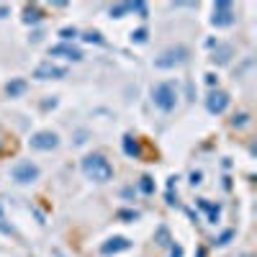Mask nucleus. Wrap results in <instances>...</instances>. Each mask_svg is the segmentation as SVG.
I'll use <instances>...</instances> for the list:
<instances>
[{
    "mask_svg": "<svg viewBox=\"0 0 257 257\" xmlns=\"http://www.w3.org/2000/svg\"><path fill=\"white\" fill-rule=\"evenodd\" d=\"M82 173L93 183H108L113 178V165L105 160V155L93 152V155H88L82 160Z\"/></svg>",
    "mask_w": 257,
    "mask_h": 257,
    "instance_id": "1",
    "label": "nucleus"
},
{
    "mask_svg": "<svg viewBox=\"0 0 257 257\" xmlns=\"http://www.w3.org/2000/svg\"><path fill=\"white\" fill-rule=\"evenodd\" d=\"M49 54H52V57L72 59V62H80V59H82V52H80L77 47H72V44H57V47H52V49H49Z\"/></svg>",
    "mask_w": 257,
    "mask_h": 257,
    "instance_id": "9",
    "label": "nucleus"
},
{
    "mask_svg": "<svg viewBox=\"0 0 257 257\" xmlns=\"http://www.w3.org/2000/svg\"><path fill=\"white\" fill-rule=\"evenodd\" d=\"M247 118H249L247 113H239V116H237V118H234L231 123H234V126H244V123H247Z\"/></svg>",
    "mask_w": 257,
    "mask_h": 257,
    "instance_id": "21",
    "label": "nucleus"
},
{
    "mask_svg": "<svg viewBox=\"0 0 257 257\" xmlns=\"http://www.w3.org/2000/svg\"><path fill=\"white\" fill-rule=\"evenodd\" d=\"M152 103L162 113L175 111V105H178V85L175 82H157L152 88Z\"/></svg>",
    "mask_w": 257,
    "mask_h": 257,
    "instance_id": "2",
    "label": "nucleus"
},
{
    "mask_svg": "<svg viewBox=\"0 0 257 257\" xmlns=\"http://www.w3.org/2000/svg\"><path fill=\"white\" fill-rule=\"evenodd\" d=\"M82 39H85V41H90V44H100V41H103L98 31H88V34H85Z\"/></svg>",
    "mask_w": 257,
    "mask_h": 257,
    "instance_id": "19",
    "label": "nucleus"
},
{
    "mask_svg": "<svg viewBox=\"0 0 257 257\" xmlns=\"http://www.w3.org/2000/svg\"><path fill=\"white\" fill-rule=\"evenodd\" d=\"M213 62H219V64H226L229 59H231V47H226V44H219V49L213 52V57H211Z\"/></svg>",
    "mask_w": 257,
    "mask_h": 257,
    "instance_id": "13",
    "label": "nucleus"
},
{
    "mask_svg": "<svg viewBox=\"0 0 257 257\" xmlns=\"http://www.w3.org/2000/svg\"><path fill=\"white\" fill-rule=\"evenodd\" d=\"M170 257H183V247H180V244H175V247H173V252H170Z\"/></svg>",
    "mask_w": 257,
    "mask_h": 257,
    "instance_id": "22",
    "label": "nucleus"
},
{
    "mask_svg": "<svg viewBox=\"0 0 257 257\" xmlns=\"http://www.w3.org/2000/svg\"><path fill=\"white\" fill-rule=\"evenodd\" d=\"M26 80H21V77H16V80H11L8 85H6V95L8 98H18V95H24L26 93Z\"/></svg>",
    "mask_w": 257,
    "mask_h": 257,
    "instance_id": "12",
    "label": "nucleus"
},
{
    "mask_svg": "<svg viewBox=\"0 0 257 257\" xmlns=\"http://www.w3.org/2000/svg\"><path fill=\"white\" fill-rule=\"evenodd\" d=\"M132 3H121V6H111V18H123L126 13H132Z\"/></svg>",
    "mask_w": 257,
    "mask_h": 257,
    "instance_id": "14",
    "label": "nucleus"
},
{
    "mask_svg": "<svg viewBox=\"0 0 257 257\" xmlns=\"http://www.w3.org/2000/svg\"><path fill=\"white\" fill-rule=\"evenodd\" d=\"M244 257H249V254H244Z\"/></svg>",
    "mask_w": 257,
    "mask_h": 257,
    "instance_id": "25",
    "label": "nucleus"
},
{
    "mask_svg": "<svg viewBox=\"0 0 257 257\" xmlns=\"http://www.w3.org/2000/svg\"><path fill=\"white\" fill-rule=\"evenodd\" d=\"M139 188H142L144 193H152V190H155V183H152V178H149V175H144V178H142V183H139Z\"/></svg>",
    "mask_w": 257,
    "mask_h": 257,
    "instance_id": "17",
    "label": "nucleus"
},
{
    "mask_svg": "<svg viewBox=\"0 0 257 257\" xmlns=\"http://www.w3.org/2000/svg\"><path fill=\"white\" fill-rule=\"evenodd\" d=\"M128 247H132V242H128L126 237H113V239H108L100 247V252L103 254H118V252H126Z\"/></svg>",
    "mask_w": 257,
    "mask_h": 257,
    "instance_id": "10",
    "label": "nucleus"
},
{
    "mask_svg": "<svg viewBox=\"0 0 257 257\" xmlns=\"http://www.w3.org/2000/svg\"><path fill=\"white\" fill-rule=\"evenodd\" d=\"M8 13H11V8H8V6H0V18H6Z\"/></svg>",
    "mask_w": 257,
    "mask_h": 257,
    "instance_id": "24",
    "label": "nucleus"
},
{
    "mask_svg": "<svg viewBox=\"0 0 257 257\" xmlns=\"http://www.w3.org/2000/svg\"><path fill=\"white\" fill-rule=\"evenodd\" d=\"M132 41H137V44H144V41H147V29H137V31H132Z\"/></svg>",
    "mask_w": 257,
    "mask_h": 257,
    "instance_id": "16",
    "label": "nucleus"
},
{
    "mask_svg": "<svg viewBox=\"0 0 257 257\" xmlns=\"http://www.w3.org/2000/svg\"><path fill=\"white\" fill-rule=\"evenodd\" d=\"M188 59V49L185 47H173V49H165L157 59H155V67L157 70H173L178 64H183Z\"/></svg>",
    "mask_w": 257,
    "mask_h": 257,
    "instance_id": "3",
    "label": "nucleus"
},
{
    "mask_svg": "<svg viewBox=\"0 0 257 257\" xmlns=\"http://www.w3.org/2000/svg\"><path fill=\"white\" fill-rule=\"evenodd\" d=\"M34 77L36 80H62V77H67V67H57L52 62H44L34 70Z\"/></svg>",
    "mask_w": 257,
    "mask_h": 257,
    "instance_id": "8",
    "label": "nucleus"
},
{
    "mask_svg": "<svg viewBox=\"0 0 257 257\" xmlns=\"http://www.w3.org/2000/svg\"><path fill=\"white\" fill-rule=\"evenodd\" d=\"M206 108H208V113H213V116H221V113L229 108V93H224V90H211L208 98H206Z\"/></svg>",
    "mask_w": 257,
    "mask_h": 257,
    "instance_id": "7",
    "label": "nucleus"
},
{
    "mask_svg": "<svg viewBox=\"0 0 257 257\" xmlns=\"http://www.w3.org/2000/svg\"><path fill=\"white\" fill-rule=\"evenodd\" d=\"M123 152H126L128 157L139 160V157H142V144H139L132 134H126V137H123Z\"/></svg>",
    "mask_w": 257,
    "mask_h": 257,
    "instance_id": "11",
    "label": "nucleus"
},
{
    "mask_svg": "<svg viewBox=\"0 0 257 257\" xmlns=\"http://www.w3.org/2000/svg\"><path fill=\"white\" fill-rule=\"evenodd\" d=\"M231 237H234V231H226V234H221V237L216 239V244H221V247H224V244H229V239H231Z\"/></svg>",
    "mask_w": 257,
    "mask_h": 257,
    "instance_id": "20",
    "label": "nucleus"
},
{
    "mask_svg": "<svg viewBox=\"0 0 257 257\" xmlns=\"http://www.w3.org/2000/svg\"><path fill=\"white\" fill-rule=\"evenodd\" d=\"M211 24L213 26H231L234 24V6L226 3V0H219V3H213V16H211Z\"/></svg>",
    "mask_w": 257,
    "mask_h": 257,
    "instance_id": "5",
    "label": "nucleus"
},
{
    "mask_svg": "<svg viewBox=\"0 0 257 257\" xmlns=\"http://www.w3.org/2000/svg\"><path fill=\"white\" fill-rule=\"evenodd\" d=\"M24 21H26V24H36V21H41V13H39V8H36V6H29V8H26V16H24Z\"/></svg>",
    "mask_w": 257,
    "mask_h": 257,
    "instance_id": "15",
    "label": "nucleus"
},
{
    "mask_svg": "<svg viewBox=\"0 0 257 257\" xmlns=\"http://www.w3.org/2000/svg\"><path fill=\"white\" fill-rule=\"evenodd\" d=\"M201 183V173H193L190 175V185H198Z\"/></svg>",
    "mask_w": 257,
    "mask_h": 257,
    "instance_id": "23",
    "label": "nucleus"
},
{
    "mask_svg": "<svg viewBox=\"0 0 257 257\" xmlns=\"http://www.w3.org/2000/svg\"><path fill=\"white\" fill-rule=\"evenodd\" d=\"M11 178L21 185H26V183H34L39 178V167L31 162V160H18L13 167H11Z\"/></svg>",
    "mask_w": 257,
    "mask_h": 257,
    "instance_id": "4",
    "label": "nucleus"
},
{
    "mask_svg": "<svg viewBox=\"0 0 257 257\" xmlns=\"http://www.w3.org/2000/svg\"><path fill=\"white\" fill-rule=\"evenodd\" d=\"M59 36H62L64 41H70V39L77 36V29H75V26H72V29H70V26H67V29H59Z\"/></svg>",
    "mask_w": 257,
    "mask_h": 257,
    "instance_id": "18",
    "label": "nucleus"
},
{
    "mask_svg": "<svg viewBox=\"0 0 257 257\" xmlns=\"http://www.w3.org/2000/svg\"><path fill=\"white\" fill-rule=\"evenodd\" d=\"M57 144H59V137L54 132H36L29 139V147L36 149V152H49V149H57Z\"/></svg>",
    "mask_w": 257,
    "mask_h": 257,
    "instance_id": "6",
    "label": "nucleus"
}]
</instances>
